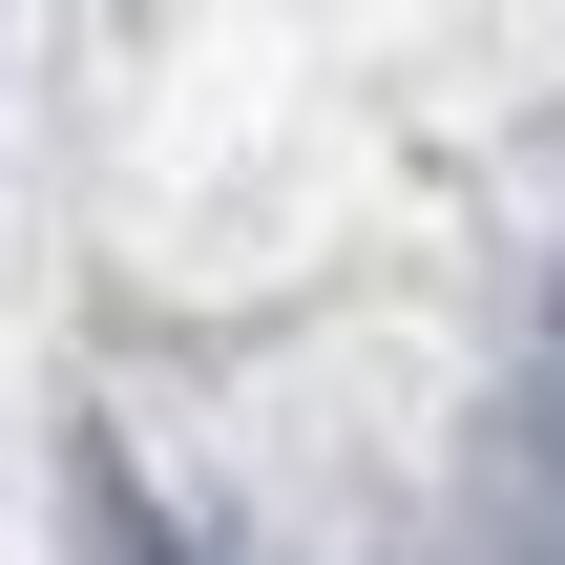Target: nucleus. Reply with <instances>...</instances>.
<instances>
[{
    "mask_svg": "<svg viewBox=\"0 0 565 565\" xmlns=\"http://www.w3.org/2000/svg\"><path fill=\"white\" fill-rule=\"evenodd\" d=\"M84 503H105V565H189L168 524H147V503H126V482H84Z\"/></svg>",
    "mask_w": 565,
    "mask_h": 565,
    "instance_id": "f257e3e1",
    "label": "nucleus"
}]
</instances>
